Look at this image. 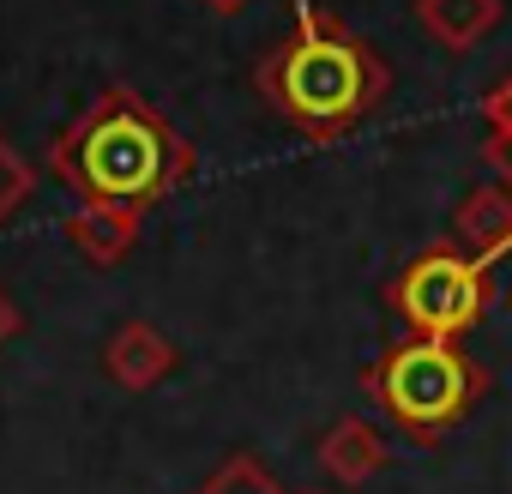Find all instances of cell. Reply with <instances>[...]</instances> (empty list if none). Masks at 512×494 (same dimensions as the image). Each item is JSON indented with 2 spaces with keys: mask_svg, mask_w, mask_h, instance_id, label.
<instances>
[{
  "mask_svg": "<svg viewBox=\"0 0 512 494\" xmlns=\"http://www.w3.org/2000/svg\"><path fill=\"white\" fill-rule=\"evenodd\" d=\"M482 121H488L482 157H488V169L512 187V73H506L500 85H488V91H482Z\"/></svg>",
  "mask_w": 512,
  "mask_h": 494,
  "instance_id": "cell-10",
  "label": "cell"
},
{
  "mask_svg": "<svg viewBox=\"0 0 512 494\" xmlns=\"http://www.w3.org/2000/svg\"><path fill=\"white\" fill-rule=\"evenodd\" d=\"M253 85L302 139L338 145L392 97V61L368 37H356L332 7L296 0L290 37L260 61Z\"/></svg>",
  "mask_w": 512,
  "mask_h": 494,
  "instance_id": "cell-2",
  "label": "cell"
},
{
  "mask_svg": "<svg viewBox=\"0 0 512 494\" xmlns=\"http://www.w3.org/2000/svg\"><path fill=\"white\" fill-rule=\"evenodd\" d=\"M193 494H284V482L253 458V452H229Z\"/></svg>",
  "mask_w": 512,
  "mask_h": 494,
  "instance_id": "cell-11",
  "label": "cell"
},
{
  "mask_svg": "<svg viewBox=\"0 0 512 494\" xmlns=\"http://www.w3.org/2000/svg\"><path fill=\"white\" fill-rule=\"evenodd\" d=\"M199 7H205V13H217V19H235V13H247V7H253V0H199Z\"/></svg>",
  "mask_w": 512,
  "mask_h": 494,
  "instance_id": "cell-14",
  "label": "cell"
},
{
  "mask_svg": "<svg viewBox=\"0 0 512 494\" xmlns=\"http://www.w3.org/2000/svg\"><path fill=\"white\" fill-rule=\"evenodd\" d=\"M488 386H494L488 368L464 344H452V338H404L380 362L362 368V392L416 446H440L488 398Z\"/></svg>",
  "mask_w": 512,
  "mask_h": 494,
  "instance_id": "cell-3",
  "label": "cell"
},
{
  "mask_svg": "<svg viewBox=\"0 0 512 494\" xmlns=\"http://www.w3.org/2000/svg\"><path fill=\"white\" fill-rule=\"evenodd\" d=\"M308 494H320V488H308Z\"/></svg>",
  "mask_w": 512,
  "mask_h": 494,
  "instance_id": "cell-15",
  "label": "cell"
},
{
  "mask_svg": "<svg viewBox=\"0 0 512 494\" xmlns=\"http://www.w3.org/2000/svg\"><path fill=\"white\" fill-rule=\"evenodd\" d=\"M416 25L446 49V55H470L476 43H488L506 19L500 0H416Z\"/></svg>",
  "mask_w": 512,
  "mask_h": 494,
  "instance_id": "cell-9",
  "label": "cell"
},
{
  "mask_svg": "<svg viewBox=\"0 0 512 494\" xmlns=\"http://www.w3.org/2000/svg\"><path fill=\"white\" fill-rule=\"evenodd\" d=\"M49 169L73 199L97 205H139L151 211L199 169L187 133L133 85H103L55 139Z\"/></svg>",
  "mask_w": 512,
  "mask_h": 494,
  "instance_id": "cell-1",
  "label": "cell"
},
{
  "mask_svg": "<svg viewBox=\"0 0 512 494\" xmlns=\"http://www.w3.org/2000/svg\"><path fill=\"white\" fill-rule=\"evenodd\" d=\"M175 362H181V350H175L151 320H127V326H115L109 344H103V374H109L121 392H151V386H163V380L175 374Z\"/></svg>",
  "mask_w": 512,
  "mask_h": 494,
  "instance_id": "cell-6",
  "label": "cell"
},
{
  "mask_svg": "<svg viewBox=\"0 0 512 494\" xmlns=\"http://www.w3.org/2000/svg\"><path fill=\"white\" fill-rule=\"evenodd\" d=\"M320 470L344 488H362L368 476L386 470V434L368 422V416H338L326 434H320Z\"/></svg>",
  "mask_w": 512,
  "mask_h": 494,
  "instance_id": "cell-8",
  "label": "cell"
},
{
  "mask_svg": "<svg viewBox=\"0 0 512 494\" xmlns=\"http://www.w3.org/2000/svg\"><path fill=\"white\" fill-rule=\"evenodd\" d=\"M31 193H37V169H31V157L0 133V223H13L25 205H31Z\"/></svg>",
  "mask_w": 512,
  "mask_h": 494,
  "instance_id": "cell-12",
  "label": "cell"
},
{
  "mask_svg": "<svg viewBox=\"0 0 512 494\" xmlns=\"http://www.w3.org/2000/svg\"><path fill=\"white\" fill-rule=\"evenodd\" d=\"M494 302H500L494 266L470 260L464 247H452V241L422 247V254L386 284V308L398 314V326L410 338H452L458 344Z\"/></svg>",
  "mask_w": 512,
  "mask_h": 494,
  "instance_id": "cell-4",
  "label": "cell"
},
{
  "mask_svg": "<svg viewBox=\"0 0 512 494\" xmlns=\"http://www.w3.org/2000/svg\"><path fill=\"white\" fill-rule=\"evenodd\" d=\"M139 229H145V211L139 205H97V199H79V211L67 217V241L79 247V260H91L97 272H115L133 247H139Z\"/></svg>",
  "mask_w": 512,
  "mask_h": 494,
  "instance_id": "cell-7",
  "label": "cell"
},
{
  "mask_svg": "<svg viewBox=\"0 0 512 494\" xmlns=\"http://www.w3.org/2000/svg\"><path fill=\"white\" fill-rule=\"evenodd\" d=\"M19 332H25V314H19V302H13L7 290H0V350H7Z\"/></svg>",
  "mask_w": 512,
  "mask_h": 494,
  "instance_id": "cell-13",
  "label": "cell"
},
{
  "mask_svg": "<svg viewBox=\"0 0 512 494\" xmlns=\"http://www.w3.org/2000/svg\"><path fill=\"white\" fill-rule=\"evenodd\" d=\"M452 247H464L470 260L482 266H500L512 254V187L506 181H488V187H470L458 205H452Z\"/></svg>",
  "mask_w": 512,
  "mask_h": 494,
  "instance_id": "cell-5",
  "label": "cell"
}]
</instances>
